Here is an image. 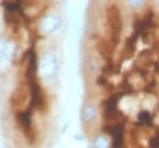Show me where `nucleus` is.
Listing matches in <instances>:
<instances>
[{"label":"nucleus","mask_w":159,"mask_h":148,"mask_svg":"<svg viewBox=\"0 0 159 148\" xmlns=\"http://www.w3.org/2000/svg\"><path fill=\"white\" fill-rule=\"evenodd\" d=\"M35 75H36V58H35L34 51H31L30 61H29V65H27V68H26V77L29 80V82L36 81L35 80Z\"/></svg>","instance_id":"obj_7"},{"label":"nucleus","mask_w":159,"mask_h":148,"mask_svg":"<svg viewBox=\"0 0 159 148\" xmlns=\"http://www.w3.org/2000/svg\"><path fill=\"white\" fill-rule=\"evenodd\" d=\"M108 21H109V26L112 30L111 34V40L113 42V45L116 46L119 41V35H120V30H122V20H120V15H119V10L116 5H112L108 7Z\"/></svg>","instance_id":"obj_3"},{"label":"nucleus","mask_w":159,"mask_h":148,"mask_svg":"<svg viewBox=\"0 0 159 148\" xmlns=\"http://www.w3.org/2000/svg\"><path fill=\"white\" fill-rule=\"evenodd\" d=\"M16 121L25 133L30 132V129H31V112H30V109L19 112L16 114Z\"/></svg>","instance_id":"obj_5"},{"label":"nucleus","mask_w":159,"mask_h":148,"mask_svg":"<svg viewBox=\"0 0 159 148\" xmlns=\"http://www.w3.org/2000/svg\"><path fill=\"white\" fill-rule=\"evenodd\" d=\"M94 146L96 148H111V141H108L103 136H98L94 139Z\"/></svg>","instance_id":"obj_8"},{"label":"nucleus","mask_w":159,"mask_h":148,"mask_svg":"<svg viewBox=\"0 0 159 148\" xmlns=\"http://www.w3.org/2000/svg\"><path fill=\"white\" fill-rule=\"evenodd\" d=\"M97 116V109L96 107L92 104V103H87L84 104V107L82 108V113H81V117H82V121L84 123H91L94 121Z\"/></svg>","instance_id":"obj_6"},{"label":"nucleus","mask_w":159,"mask_h":148,"mask_svg":"<svg viewBox=\"0 0 159 148\" xmlns=\"http://www.w3.org/2000/svg\"><path fill=\"white\" fill-rule=\"evenodd\" d=\"M154 122H155V114L153 112L148 109H140L135 116L134 124L138 128L147 129V128H152L154 126Z\"/></svg>","instance_id":"obj_4"},{"label":"nucleus","mask_w":159,"mask_h":148,"mask_svg":"<svg viewBox=\"0 0 159 148\" xmlns=\"http://www.w3.org/2000/svg\"><path fill=\"white\" fill-rule=\"evenodd\" d=\"M157 26L155 22V15L152 10H148L140 19L135 20L133 24V34H135L137 36L144 39L145 36H148L150 34L152 30H154Z\"/></svg>","instance_id":"obj_2"},{"label":"nucleus","mask_w":159,"mask_h":148,"mask_svg":"<svg viewBox=\"0 0 159 148\" xmlns=\"http://www.w3.org/2000/svg\"><path fill=\"white\" fill-rule=\"evenodd\" d=\"M125 122H112L103 127V132L111 137V148H125Z\"/></svg>","instance_id":"obj_1"}]
</instances>
